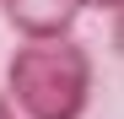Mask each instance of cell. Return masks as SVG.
<instances>
[{"mask_svg":"<svg viewBox=\"0 0 124 119\" xmlns=\"http://www.w3.org/2000/svg\"><path fill=\"white\" fill-rule=\"evenodd\" d=\"M92 87V54L76 38H43V43L22 38L6 60V97L22 119H86Z\"/></svg>","mask_w":124,"mask_h":119,"instance_id":"cell-1","label":"cell"},{"mask_svg":"<svg viewBox=\"0 0 124 119\" xmlns=\"http://www.w3.org/2000/svg\"><path fill=\"white\" fill-rule=\"evenodd\" d=\"M81 0H0V16L16 38H76V22H81Z\"/></svg>","mask_w":124,"mask_h":119,"instance_id":"cell-2","label":"cell"},{"mask_svg":"<svg viewBox=\"0 0 124 119\" xmlns=\"http://www.w3.org/2000/svg\"><path fill=\"white\" fill-rule=\"evenodd\" d=\"M108 43H113V54L124 60V6H119V11L108 16Z\"/></svg>","mask_w":124,"mask_h":119,"instance_id":"cell-3","label":"cell"},{"mask_svg":"<svg viewBox=\"0 0 124 119\" xmlns=\"http://www.w3.org/2000/svg\"><path fill=\"white\" fill-rule=\"evenodd\" d=\"M81 6H86V11H108V16H113V11L124 6V0H81Z\"/></svg>","mask_w":124,"mask_h":119,"instance_id":"cell-4","label":"cell"},{"mask_svg":"<svg viewBox=\"0 0 124 119\" xmlns=\"http://www.w3.org/2000/svg\"><path fill=\"white\" fill-rule=\"evenodd\" d=\"M0 119H22V114H16V103L6 97V87H0Z\"/></svg>","mask_w":124,"mask_h":119,"instance_id":"cell-5","label":"cell"}]
</instances>
